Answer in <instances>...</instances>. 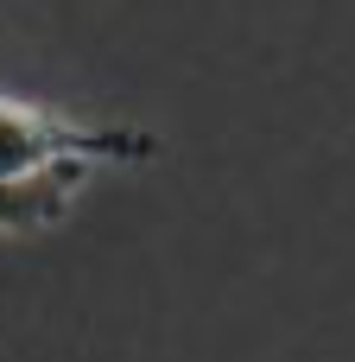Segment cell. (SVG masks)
Here are the masks:
<instances>
[{
    "label": "cell",
    "instance_id": "6da1fadb",
    "mask_svg": "<svg viewBox=\"0 0 355 362\" xmlns=\"http://www.w3.org/2000/svg\"><path fill=\"white\" fill-rule=\"evenodd\" d=\"M165 140L140 121H76L0 95V235H44L102 172L152 165Z\"/></svg>",
    "mask_w": 355,
    "mask_h": 362
}]
</instances>
